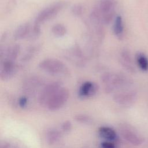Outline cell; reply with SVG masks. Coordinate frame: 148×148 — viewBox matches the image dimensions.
I'll return each instance as SVG.
<instances>
[{"instance_id": "1", "label": "cell", "mask_w": 148, "mask_h": 148, "mask_svg": "<svg viewBox=\"0 0 148 148\" xmlns=\"http://www.w3.org/2000/svg\"><path fill=\"white\" fill-rule=\"evenodd\" d=\"M101 82L104 91L106 93H112L116 90L128 88L132 84L131 80L125 75L114 72H107L101 76Z\"/></svg>"}, {"instance_id": "2", "label": "cell", "mask_w": 148, "mask_h": 148, "mask_svg": "<svg viewBox=\"0 0 148 148\" xmlns=\"http://www.w3.org/2000/svg\"><path fill=\"white\" fill-rule=\"evenodd\" d=\"M39 67L45 72L52 75L66 74L67 66L61 61L55 58H46L40 62Z\"/></svg>"}, {"instance_id": "3", "label": "cell", "mask_w": 148, "mask_h": 148, "mask_svg": "<svg viewBox=\"0 0 148 148\" xmlns=\"http://www.w3.org/2000/svg\"><path fill=\"white\" fill-rule=\"evenodd\" d=\"M65 2L54 3L42 10L36 16L34 24L40 25L45 21L54 17L65 6Z\"/></svg>"}, {"instance_id": "4", "label": "cell", "mask_w": 148, "mask_h": 148, "mask_svg": "<svg viewBox=\"0 0 148 148\" xmlns=\"http://www.w3.org/2000/svg\"><path fill=\"white\" fill-rule=\"evenodd\" d=\"M97 8L101 13L103 24H109L115 16L116 0H101Z\"/></svg>"}, {"instance_id": "5", "label": "cell", "mask_w": 148, "mask_h": 148, "mask_svg": "<svg viewBox=\"0 0 148 148\" xmlns=\"http://www.w3.org/2000/svg\"><path fill=\"white\" fill-rule=\"evenodd\" d=\"M119 131L124 139L133 145H140L144 141L142 135L132 126L129 124L121 125Z\"/></svg>"}, {"instance_id": "6", "label": "cell", "mask_w": 148, "mask_h": 148, "mask_svg": "<svg viewBox=\"0 0 148 148\" xmlns=\"http://www.w3.org/2000/svg\"><path fill=\"white\" fill-rule=\"evenodd\" d=\"M69 96V93L68 89L61 87L49 99L46 106L50 110H57L66 103Z\"/></svg>"}, {"instance_id": "7", "label": "cell", "mask_w": 148, "mask_h": 148, "mask_svg": "<svg viewBox=\"0 0 148 148\" xmlns=\"http://www.w3.org/2000/svg\"><path fill=\"white\" fill-rule=\"evenodd\" d=\"M137 93L136 91L128 88L116 92L113 97V101L122 106H130L136 101Z\"/></svg>"}, {"instance_id": "8", "label": "cell", "mask_w": 148, "mask_h": 148, "mask_svg": "<svg viewBox=\"0 0 148 148\" xmlns=\"http://www.w3.org/2000/svg\"><path fill=\"white\" fill-rule=\"evenodd\" d=\"M61 87V83L58 82H53L45 86L39 94V102L40 104L46 106L51 97Z\"/></svg>"}, {"instance_id": "9", "label": "cell", "mask_w": 148, "mask_h": 148, "mask_svg": "<svg viewBox=\"0 0 148 148\" xmlns=\"http://www.w3.org/2000/svg\"><path fill=\"white\" fill-rule=\"evenodd\" d=\"M43 85V81L39 77L32 76L27 78L23 83V90L28 95H34Z\"/></svg>"}, {"instance_id": "10", "label": "cell", "mask_w": 148, "mask_h": 148, "mask_svg": "<svg viewBox=\"0 0 148 148\" xmlns=\"http://www.w3.org/2000/svg\"><path fill=\"white\" fill-rule=\"evenodd\" d=\"M17 66L13 61L3 60L0 65V77L1 80L6 81L12 78L16 74Z\"/></svg>"}, {"instance_id": "11", "label": "cell", "mask_w": 148, "mask_h": 148, "mask_svg": "<svg viewBox=\"0 0 148 148\" xmlns=\"http://www.w3.org/2000/svg\"><path fill=\"white\" fill-rule=\"evenodd\" d=\"M99 89L98 85L95 82L87 81L84 82L79 89V95L82 98H88L94 96Z\"/></svg>"}, {"instance_id": "12", "label": "cell", "mask_w": 148, "mask_h": 148, "mask_svg": "<svg viewBox=\"0 0 148 148\" xmlns=\"http://www.w3.org/2000/svg\"><path fill=\"white\" fill-rule=\"evenodd\" d=\"M120 61L122 66L128 72H135V68L134 62L130 54V52L127 49H123L120 56Z\"/></svg>"}, {"instance_id": "13", "label": "cell", "mask_w": 148, "mask_h": 148, "mask_svg": "<svg viewBox=\"0 0 148 148\" xmlns=\"http://www.w3.org/2000/svg\"><path fill=\"white\" fill-rule=\"evenodd\" d=\"M20 46L18 45H14L10 46L6 50H3L2 49H1L0 56L2 58L3 56L5 57L4 60H9L10 61H15L17 58L19 53H20Z\"/></svg>"}, {"instance_id": "14", "label": "cell", "mask_w": 148, "mask_h": 148, "mask_svg": "<svg viewBox=\"0 0 148 148\" xmlns=\"http://www.w3.org/2000/svg\"><path fill=\"white\" fill-rule=\"evenodd\" d=\"M99 135L103 139L108 141H114L117 139L116 131L111 127L102 126L98 129Z\"/></svg>"}, {"instance_id": "15", "label": "cell", "mask_w": 148, "mask_h": 148, "mask_svg": "<svg viewBox=\"0 0 148 148\" xmlns=\"http://www.w3.org/2000/svg\"><path fill=\"white\" fill-rule=\"evenodd\" d=\"M113 32L116 37L120 39H121L124 36V25L123 19L121 16H116L114 18Z\"/></svg>"}, {"instance_id": "16", "label": "cell", "mask_w": 148, "mask_h": 148, "mask_svg": "<svg viewBox=\"0 0 148 148\" xmlns=\"http://www.w3.org/2000/svg\"><path fill=\"white\" fill-rule=\"evenodd\" d=\"M30 25L29 23H25L19 25L15 30L13 37L16 40L21 39L29 35Z\"/></svg>"}, {"instance_id": "17", "label": "cell", "mask_w": 148, "mask_h": 148, "mask_svg": "<svg viewBox=\"0 0 148 148\" xmlns=\"http://www.w3.org/2000/svg\"><path fill=\"white\" fill-rule=\"evenodd\" d=\"M135 60L138 68L143 72L148 71V57L142 53L138 52L135 56Z\"/></svg>"}, {"instance_id": "18", "label": "cell", "mask_w": 148, "mask_h": 148, "mask_svg": "<svg viewBox=\"0 0 148 148\" xmlns=\"http://www.w3.org/2000/svg\"><path fill=\"white\" fill-rule=\"evenodd\" d=\"M61 138L60 132L56 129H51L46 134V140L50 145H53L57 143Z\"/></svg>"}, {"instance_id": "19", "label": "cell", "mask_w": 148, "mask_h": 148, "mask_svg": "<svg viewBox=\"0 0 148 148\" xmlns=\"http://www.w3.org/2000/svg\"><path fill=\"white\" fill-rule=\"evenodd\" d=\"M51 32L57 37H61L64 36L66 32L65 27L61 24H54L51 29Z\"/></svg>"}, {"instance_id": "20", "label": "cell", "mask_w": 148, "mask_h": 148, "mask_svg": "<svg viewBox=\"0 0 148 148\" xmlns=\"http://www.w3.org/2000/svg\"><path fill=\"white\" fill-rule=\"evenodd\" d=\"M38 46H31L29 47L21 57V61H27L31 59L39 51Z\"/></svg>"}, {"instance_id": "21", "label": "cell", "mask_w": 148, "mask_h": 148, "mask_svg": "<svg viewBox=\"0 0 148 148\" xmlns=\"http://www.w3.org/2000/svg\"><path fill=\"white\" fill-rule=\"evenodd\" d=\"M75 120L81 124H89L92 122V119L88 115L84 114H77L75 116Z\"/></svg>"}, {"instance_id": "22", "label": "cell", "mask_w": 148, "mask_h": 148, "mask_svg": "<svg viewBox=\"0 0 148 148\" xmlns=\"http://www.w3.org/2000/svg\"><path fill=\"white\" fill-rule=\"evenodd\" d=\"M71 12L75 16H79L83 13V6L80 4H76L72 6Z\"/></svg>"}, {"instance_id": "23", "label": "cell", "mask_w": 148, "mask_h": 148, "mask_svg": "<svg viewBox=\"0 0 148 148\" xmlns=\"http://www.w3.org/2000/svg\"><path fill=\"white\" fill-rule=\"evenodd\" d=\"M61 128L64 132H68L72 129V123L69 121H65L62 124Z\"/></svg>"}, {"instance_id": "24", "label": "cell", "mask_w": 148, "mask_h": 148, "mask_svg": "<svg viewBox=\"0 0 148 148\" xmlns=\"http://www.w3.org/2000/svg\"><path fill=\"white\" fill-rule=\"evenodd\" d=\"M101 148H116L115 144L112 141H104L101 143Z\"/></svg>"}, {"instance_id": "25", "label": "cell", "mask_w": 148, "mask_h": 148, "mask_svg": "<svg viewBox=\"0 0 148 148\" xmlns=\"http://www.w3.org/2000/svg\"><path fill=\"white\" fill-rule=\"evenodd\" d=\"M28 103V99L26 97H21L18 99V105L20 107L23 108H25Z\"/></svg>"}, {"instance_id": "26", "label": "cell", "mask_w": 148, "mask_h": 148, "mask_svg": "<svg viewBox=\"0 0 148 148\" xmlns=\"http://www.w3.org/2000/svg\"><path fill=\"white\" fill-rule=\"evenodd\" d=\"M0 148H9V145L6 143H4L3 144L1 145Z\"/></svg>"}]
</instances>
